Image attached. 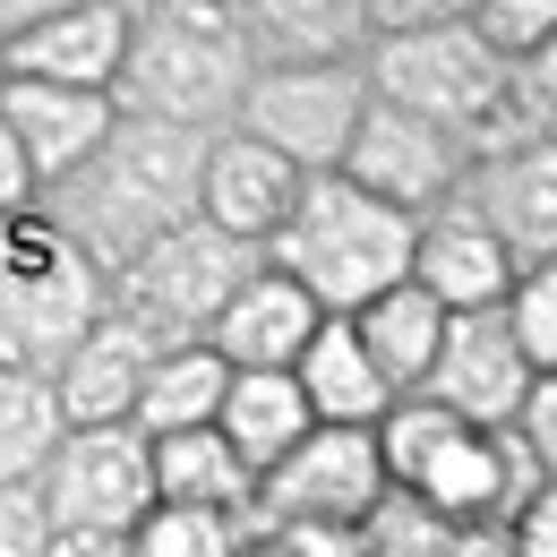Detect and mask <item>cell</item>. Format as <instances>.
<instances>
[{
    "label": "cell",
    "mask_w": 557,
    "mask_h": 557,
    "mask_svg": "<svg viewBox=\"0 0 557 557\" xmlns=\"http://www.w3.org/2000/svg\"><path fill=\"white\" fill-rule=\"evenodd\" d=\"M198 172H207V138L154 129V121H112V138L95 146L70 181H52L35 207L95 275L112 283L129 258L172 240L181 223H198Z\"/></svg>",
    "instance_id": "obj_1"
},
{
    "label": "cell",
    "mask_w": 557,
    "mask_h": 557,
    "mask_svg": "<svg viewBox=\"0 0 557 557\" xmlns=\"http://www.w3.org/2000/svg\"><path fill=\"white\" fill-rule=\"evenodd\" d=\"M249 77H258V61H249L232 0H146V9H129L112 112L154 121V129H189V138H223L240 121Z\"/></svg>",
    "instance_id": "obj_2"
},
{
    "label": "cell",
    "mask_w": 557,
    "mask_h": 557,
    "mask_svg": "<svg viewBox=\"0 0 557 557\" xmlns=\"http://www.w3.org/2000/svg\"><path fill=\"white\" fill-rule=\"evenodd\" d=\"M360 86H369V103H395V112H412L429 129H446L463 146V163L497 154V146H541V129L515 112V70H497L472 44L455 0H437L420 26L377 35L369 61H360Z\"/></svg>",
    "instance_id": "obj_3"
},
{
    "label": "cell",
    "mask_w": 557,
    "mask_h": 557,
    "mask_svg": "<svg viewBox=\"0 0 557 557\" xmlns=\"http://www.w3.org/2000/svg\"><path fill=\"white\" fill-rule=\"evenodd\" d=\"M377 437V472L386 488H404L420 497L437 523H455V532H472V523H506L515 506H532L549 472L506 437V429H463V420H446L437 404H386V420L369 429Z\"/></svg>",
    "instance_id": "obj_4"
},
{
    "label": "cell",
    "mask_w": 557,
    "mask_h": 557,
    "mask_svg": "<svg viewBox=\"0 0 557 557\" xmlns=\"http://www.w3.org/2000/svg\"><path fill=\"white\" fill-rule=\"evenodd\" d=\"M267 267L292 275L326 318H351L377 292L412 283V214L360 198L344 172H318V181H300L283 232L267 240Z\"/></svg>",
    "instance_id": "obj_5"
},
{
    "label": "cell",
    "mask_w": 557,
    "mask_h": 557,
    "mask_svg": "<svg viewBox=\"0 0 557 557\" xmlns=\"http://www.w3.org/2000/svg\"><path fill=\"white\" fill-rule=\"evenodd\" d=\"M103 309H112V283L44 223V207L0 223V369L52 377Z\"/></svg>",
    "instance_id": "obj_6"
},
{
    "label": "cell",
    "mask_w": 557,
    "mask_h": 557,
    "mask_svg": "<svg viewBox=\"0 0 557 557\" xmlns=\"http://www.w3.org/2000/svg\"><path fill=\"white\" fill-rule=\"evenodd\" d=\"M258 267H267V258H258L249 240H223L214 223H181L172 240H154L146 258H129V267L112 275V309L138 318L163 351L172 344H207V326L223 318V300L258 275Z\"/></svg>",
    "instance_id": "obj_7"
},
{
    "label": "cell",
    "mask_w": 557,
    "mask_h": 557,
    "mask_svg": "<svg viewBox=\"0 0 557 557\" xmlns=\"http://www.w3.org/2000/svg\"><path fill=\"white\" fill-rule=\"evenodd\" d=\"M35 506L52 532H77V541H129L138 515L154 506V472H146V437L121 420V429H70L35 481Z\"/></svg>",
    "instance_id": "obj_8"
},
{
    "label": "cell",
    "mask_w": 557,
    "mask_h": 557,
    "mask_svg": "<svg viewBox=\"0 0 557 557\" xmlns=\"http://www.w3.org/2000/svg\"><path fill=\"white\" fill-rule=\"evenodd\" d=\"M360 112H369L360 70H258L249 95H240V121H232V129L258 138L267 154H283L300 181H318V172L344 163Z\"/></svg>",
    "instance_id": "obj_9"
},
{
    "label": "cell",
    "mask_w": 557,
    "mask_h": 557,
    "mask_svg": "<svg viewBox=\"0 0 557 557\" xmlns=\"http://www.w3.org/2000/svg\"><path fill=\"white\" fill-rule=\"evenodd\" d=\"M377 497H386L377 437H369V429H309L275 472L258 481L249 515H258V523H326V532H351Z\"/></svg>",
    "instance_id": "obj_10"
},
{
    "label": "cell",
    "mask_w": 557,
    "mask_h": 557,
    "mask_svg": "<svg viewBox=\"0 0 557 557\" xmlns=\"http://www.w3.org/2000/svg\"><path fill=\"white\" fill-rule=\"evenodd\" d=\"M335 172H344L360 198H377V207L420 223L429 207H446L463 189V146L446 138V129H429V121H412V112H395V103H369Z\"/></svg>",
    "instance_id": "obj_11"
},
{
    "label": "cell",
    "mask_w": 557,
    "mask_h": 557,
    "mask_svg": "<svg viewBox=\"0 0 557 557\" xmlns=\"http://www.w3.org/2000/svg\"><path fill=\"white\" fill-rule=\"evenodd\" d=\"M455 198L481 214V232L515 258V275H541L557 258V154H549V138L472 154Z\"/></svg>",
    "instance_id": "obj_12"
},
{
    "label": "cell",
    "mask_w": 557,
    "mask_h": 557,
    "mask_svg": "<svg viewBox=\"0 0 557 557\" xmlns=\"http://www.w3.org/2000/svg\"><path fill=\"white\" fill-rule=\"evenodd\" d=\"M532 386H541V377L523 369V351L506 344L497 309H481V318H446L437 360H429V377H420V404H437V412L463 420V429H506V420L523 412Z\"/></svg>",
    "instance_id": "obj_13"
},
{
    "label": "cell",
    "mask_w": 557,
    "mask_h": 557,
    "mask_svg": "<svg viewBox=\"0 0 557 557\" xmlns=\"http://www.w3.org/2000/svg\"><path fill=\"white\" fill-rule=\"evenodd\" d=\"M129 52V0H44V17L0 52L26 86H70V95H112Z\"/></svg>",
    "instance_id": "obj_14"
},
{
    "label": "cell",
    "mask_w": 557,
    "mask_h": 557,
    "mask_svg": "<svg viewBox=\"0 0 557 557\" xmlns=\"http://www.w3.org/2000/svg\"><path fill=\"white\" fill-rule=\"evenodd\" d=\"M154 360H163V344L146 335L138 318L103 309V318L86 326V344L44 377L52 404H61V429H121V420L138 412V386H146Z\"/></svg>",
    "instance_id": "obj_15"
},
{
    "label": "cell",
    "mask_w": 557,
    "mask_h": 557,
    "mask_svg": "<svg viewBox=\"0 0 557 557\" xmlns=\"http://www.w3.org/2000/svg\"><path fill=\"white\" fill-rule=\"evenodd\" d=\"M515 283H523L515 258L481 232V214L463 207V198H446V207H429L412 223V292H429L446 318H481Z\"/></svg>",
    "instance_id": "obj_16"
},
{
    "label": "cell",
    "mask_w": 557,
    "mask_h": 557,
    "mask_svg": "<svg viewBox=\"0 0 557 557\" xmlns=\"http://www.w3.org/2000/svg\"><path fill=\"white\" fill-rule=\"evenodd\" d=\"M300 198V172L267 154L258 138H240V129H223L207 138V172H198V223H214L223 240H249L258 258H267V240L283 232V214Z\"/></svg>",
    "instance_id": "obj_17"
},
{
    "label": "cell",
    "mask_w": 557,
    "mask_h": 557,
    "mask_svg": "<svg viewBox=\"0 0 557 557\" xmlns=\"http://www.w3.org/2000/svg\"><path fill=\"white\" fill-rule=\"evenodd\" d=\"M318 326H326V309H318L292 275L258 267V275L223 300V318L207 326V351L232 369V377H267V369H292Z\"/></svg>",
    "instance_id": "obj_18"
},
{
    "label": "cell",
    "mask_w": 557,
    "mask_h": 557,
    "mask_svg": "<svg viewBox=\"0 0 557 557\" xmlns=\"http://www.w3.org/2000/svg\"><path fill=\"white\" fill-rule=\"evenodd\" d=\"M112 95H70V86H26V77H9L0 86V129L17 138L26 154V172H35V198L52 189V181H70L77 163L95 154V146L112 138Z\"/></svg>",
    "instance_id": "obj_19"
},
{
    "label": "cell",
    "mask_w": 557,
    "mask_h": 557,
    "mask_svg": "<svg viewBox=\"0 0 557 557\" xmlns=\"http://www.w3.org/2000/svg\"><path fill=\"white\" fill-rule=\"evenodd\" d=\"M258 70H360L369 61V9L360 0H249L240 9Z\"/></svg>",
    "instance_id": "obj_20"
},
{
    "label": "cell",
    "mask_w": 557,
    "mask_h": 557,
    "mask_svg": "<svg viewBox=\"0 0 557 557\" xmlns=\"http://www.w3.org/2000/svg\"><path fill=\"white\" fill-rule=\"evenodd\" d=\"M344 326H351V344H360V360L377 369V386L404 404V395H420V377H429V360H437L446 309H437L429 292H412V283H395V292H377L369 309H351Z\"/></svg>",
    "instance_id": "obj_21"
},
{
    "label": "cell",
    "mask_w": 557,
    "mask_h": 557,
    "mask_svg": "<svg viewBox=\"0 0 557 557\" xmlns=\"http://www.w3.org/2000/svg\"><path fill=\"white\" fill-rule=\"evenodd\" d=\"M318 420L300 404V386H292V369H267V377H232L223 386V404H214V437L240 455V472L249 481H267L283 455L309 437Z\"/></svg>",
    "instance_id": "obj_22"
},
{
    "label": "cell",
    "mask_w": 557,
    "mask_h": 557,
    "mask_svg": "<svg viewBox=\"0 0 557 557\" xmlns=\"http://www.w3.org/2000/svg\"><path fill=\"white\" fill-rule=\"evenodd\" d=\"M292 386H300V404H309V420L318 429H377L386 420V386H377V369L360 360V344H351L344 318H326L309 344H300V360H292Z\"/></svg>",
    "instance_id": "obj_23"
},
{
    "label": "cell",
    "mask_w": 557,
    "mask_h": 557,
    "mask_svg": "<svg viewBox=\"0 0 557 557\" xmlns=\"http://www.w3.org/2000/svg\"><path fill=\"white\" fill-rule=\"evenodd\" d=\"M146 472H154V506H198V515H249L258 481L240 472V455L214 429H181V437H146Z\"/></svg>",
    "instance_id": "obj_24"
},
{
    "label": "cell",
    "mask_w": 557,
    "mask_h": 557,
    "mask_svg": "<svg viewBox=\"0 0 557 557\" xmlns=\"http://www.w3.org/2000/svg\"><path fill=\"white\" fill-rule=\"evenodd\" d=\"M223 386H232V369H223L207 344H172L163 360H154V369H146L129 429H138V437H181V429H214V404H223Z\"/></svg>",
    "instance_id": "obj_25"
},
{
    "label": "cell",
    "mask_w": 557,
    "mask_h": 557,
    "mask_svg": "<svg viewBox=\"0 0 557 557\" xmlns=\"http://www.w3.org/2000/svg\"><path fill=\"white\" fill-rule=\"evenodd\" d=\"M61 437H70V429H61L52 386H44V377L0 369V488H35Z\"/></svg>",
    "instance_id": "obj_26"
},
{
    "label": "cell",
    "mask_w": 557,
    "mask_h": 557,
    "mask_svg": "<svg viewBox=\"0 0 557 557\" xmlns=\"http://www.w3.org/2000/svg\"><path fill=\"white\" fill-rule=\"evenodd\" d=\"M249 515H198V506H146L138 532L121 541L129 557H240Z\"/></svg>",
    "instance_id": "obj_27"
},
{
    "label": "cell",
    "mask_w": 557,
    "mask_h": 557,
    "mask_svg": "<svg viewBox=\"0 0 557 557\" xmlns=\"http://www.w3.org/2000/svg\"><path fill=\"white\" fill-rule=\"evenodd\" d=\"M463 26H472V44L497 70H532V61H549V44H557L549 0H481V9H463Z\"/></svg>",
    "instance_id": "obj_28"
},
{
    "label": "cell",
    "mask_w": 557,
    "mask_h": 557,
    "mask_svg": "<svg viewBox=\"0 0 557 557\" xmlns=\"http://www.w3.org/2000/svg\"><path fill=\"white\" fill-rule=\"evenodd\" d=\"M446 541H455V523H437L420 497H404V488H386L360 523H351V549L360 557H446Z\"/></svg>",
    "instance_id": "obj_29"
},
{
    "label": "cell",
    "mask_w": 557,
    "mask_h": 557,
    "mask_svg": "<svg viewBox=\"0 0 557 557\" xmlns=\"http://www.w3.org/2000/svg\"><path fill=\"white\" fill-rule=\"evenodd\" d=\"M497 326H506V344L523 351L532 377H549L557 369V267H541V275L515 283V292L497 300Z\"/></svg>",
    "instance_id": "obj_30"
},
{
    "label": "cell",
    "mask_w": 557,
    "mask_h": 557,
    "mask_svg": "<svg viewBox=\"0 0 557 557\" xmlns=\"http://www.w3.org/2000/svg\"><path fill=\"white\" fill-rule=\"evenodd\" d=\"M240 557H360V549H351V532H326V523H258L249 515Z\"/></svg>",
    "instance_id": "obj_31"
},
{
    "label": "cell",
    "mask_w": 557,
    "mask_h": 557,
    "mask_svg": "<svg viewBox=\"0 0 557 557\" xmlns=\"http://www.w3.org/2000/svg\"><path fill=\"white\" fill-rule=\"evenodd\" d=\"M506 437H515L541 472H557V377H541V386L523 395V412L506 420Z\"/></svg>",
    "instance_id": "obj_32"
},
{
    "label": "cell",
    "mask_w": 557,
    "mask_h": 557,
    "mask_svg": "<svg viewBox=\"0 0 557 557\" xmlns=\"http://www.w3.org/2000/svg\"><path fill=\"white\" fill-rule=\"evenodd\" d=\"M52 523L35 506V488H0V557H44Z\"/></svg>",
    "instance_id": "obj_33"
},
{
    "label": "cell",
    "mask_w": 557,
    "mask_h": 557,
    "mask_svg": "<svg viewBox=\"0 0 557 557\" xmlns=\"http://www.w3.org/2000/svg\"><path fill=\"white\" fill-rule=\"evenodd\" d=\"M506 549H515V557H557V497H549V488H541L532 506L506 515Z\"/></svg>",
    "instance_id": "obj_34"
},
{
    "label": "cell",
    "mask_w": 557,
    "mask_h": 557,
    "mask_svg": "<svg viewBox=\"0 0 557 557\" xmlns=\"http://www.w3.org/2000/svg\"><path fill=\"white\" fill-rule=\"evenodd\" d=\"M26 207H35V172H26L17 138L0 129V223H9V214H26Z\"/></svg>",
    "instance_id": "obj_35"
},
{
    "label": "cell",
    "mask_w": 557,
    "mask_h": 557,
    "mask_svg": "<svg viewBox=\"0 0 557 557\" xmlns=\"http://www.w3.org/2000/svg\"><path fill=\"white\" fill-rule=\"evenodd\" d=\"M446 557H515V549H506V523H472L446 541Z\"/></svg>",
    "instance_id": "obj_36"
},
{
    "label": "cell",
    "mask_w": 557,
    "mask_h": 557,
    "mask_svg": "<svg viewBox=\"0 0 557 557\" xmlns=\"http://www.w3.org/2000/svg\"><path fill=\"white\" fill-rule=\"evenodd\" d=\"M44 557H129V549H121V541H77V532H52Z\"/></svg>",
    "instance_id": "obj_37"
},
{
    "label": "cell",
    "mask_w": 557,
    "mask_h": 557,
    "mask_svg": "<svg viewBox=\"0 0 557 557\" xmlns=\"http://www.w3.org/2000/svg\"><path fill=\"white\" fill-rule=\"evenodd\" d=\"M35 17H44V0H0V52H9V44H17Z\"/></svg>",
    "instance_id": "obj_38"
},
{
    "label": "cell",
    "mask_w": 557,
    "mask_h": 557,
    "mask_svg": "<svg viewBox=\"0 0 557 557\" xmlns=\"http://www.w3.org/2000/svg\"><path fill=\"white\" fill-rule=\"evenodd\" d=\"M0 86H9V61H0Z\"/></svg>",
    "instance_id": "obj_39"
}]
</instances>
